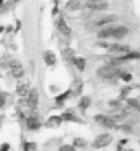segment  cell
<instances>
[{
    "mask_svg": "<svg viewBox=\"0 0 140 151\" xmlns=\"http://www.w3.org/2000/svg\"><path fill=\"white\" fill-rule=\"evenodd\" d=\"M96 74L99 76L100 78L113 80V78H116V77H118L120 70L117 69V66H113V65H104V66H100V68L96 70Z\"/></svg>",
    "mask_w": 140,
    "mask_h": 151,
    "instance_id": "1",
    "label": "cell"
},
{
    "mask_svg": "<svg viewBox=\"0 0 140 151\" xmlns=\"http://www.w3.org/2000/svg\"><path fill=\"white\" fill-rule=\"evenodd\" d=\"M113 142V136L110 133H102V135L96 136V139L93 140L92 147L93 148H104L110 146Z\"/></svg>",
    "mask_w": 140,
    "mask_h": 151,
    "instance_id": "2",
    "label": "cell"
},
{
    "mask_svg": "<svg viewBox=\"0 0 140 151\" xmlns=\"http://www.w3.org/2000/svg\"><path fill=\"white\" fill-rule=\"evenodd\" d=\"M85 6L92 11H103L108 8V3L106 0H88Z\"/></svg>",
    "mask_w": 140,
    "mask_h": 151,
    "instance_id": "3",
    "label": "cell"
},
{
    "mask_svg": "<svg viewBox=\"0 0 140 151\" xmlns=\"http://www.w3.org/2000/svg\"><path fill=\"white\" fill-rule=\"evenodd\" d=\"M26 98H28V99H26V102H28V107L30 109V110H36L37 103H39V92H37L36 88L29 89Z\"/></svg>",
    "mask_w": 140,
    "mask_h": 151,
    "instance_id": "4",
    "label": "cell"
},
{
    "mask_svg": "<svg viewBox=\"0 0 140 151\" xmlns=\"http://www.w3.org/2000/svg\"><path fill=\"white\" fill-rule=\"evenodd\" d=\"M95 122H98L99 125H102V127H104V128H114L116 127V121L113 119V117L103 115V114L95 115Z\"/></svg>",
    "mask_w": 140,
    "mask_h": 151,
    "instance_id": "5",
    "label": "cell"
},
{
    "mask_svg": "<svg viewBox=\"0 0 140 151\" xmlns=\"http://www.w3.org/2000/svg\"><path fill=\"white\" fill-rule=\"evenodd\" d=\"M107 50H110V52L113 54H118V55H122V54H126V52L131 51V48L125 44H111V45H106Z\"/></svg>",
    "mask_w": 140,
    "mask_h": 151,
    "instance_id": "6",
    "label": "cell"
},
{
    "mask_svg": "<svg viewBox=\"0 0 140 151\" xmlns=\"http://www.w3.org/2000/svg\"><path fill=\"white\" fill-rule=\"evenodd\" d=\"M129 33V29L126 26H113V35H111V39H117L120 40L122 37H125L126 35Z\"/></svg>",
    "mask_w": 140,
    "mask_h": 151,
    "instance_id": "7",
    "label": "cell"
},
{
    "mask_svg": "<svg viewBox=\"0 0 140 151\" xmlns=\"http://www.w3.org/2000/svg\"><path fill=\"white\" fill-rule=\"evenodd\" d=\"M11 74L14 78H22L25 74V70L18 62H11Z\"/></svg>",
    "mask_w": 140,
    "mask_h": 151,
    "instance_id": "8",
    "label": "cell"
},
{
    "mask_svg": "<svg viewBox=\"0 0 140 151\" xmlns=\"http://www.w3.org/2000/svg\"><path fill=\"white\" fill-rule=\"evenodd\" d=\"M56 26H58V30H59L62 35H65V36H70L72 30H70L69 25L66 24V21H65L63 18H58V19H56Z\"/></svg>",
    "mask_w": 140,
    "mask_h": 151,
    "instance_id": "9",
    "label": "cell"
},
{
    "mask_svg": "<svg viewBox=\"0 0 140 151\" xmlns=\"http://www.w3.org/2000/svg\"><path fill=\"white\" fill-rule=\"evenodd\" d=\"M62 121H63L62 115H51V117H48V119L45 121L44 125L47 128H56L62 124Z\"/></svg>",
    "mask_w": 140,
    "mask_h": 151,
    "instance_id": "10",
    "label": "cell"
},
{
    "mask_svg": "<svg viewBox=\"0 0 140 151\" xmlns=\"http://www.w3.org/2000/svg\"><path fill=\"white\" fill-rule=\"evenodd\" d=\"M139 58H140V52L139 51H129V52H126V54L120 55L117 59L122 63V62H126V60H135V59H139Z\"/></svg>",
    "mask_w": 140,
    "mask_h": 151,
    "instance_id": "11",
    "label": "cell"
},
{
    "mask_svg": "<svg viewBox=\"0 0 140 151\" xmlns=\"http://www.w3.org/2000/svg\"><path fill=\"white\" fill-rule=\"evenodd\" d=\"M26 124H28V128L30 131H37V129H40V127H41V122L37 115H30L28 118V121H26Z\"/></svg>",
    "mask_w": 140,
    "mask_h": 151,
    "instance_id": "12",
    "label": "cell"
},
{
    "mask_svg": "<svg viewBox=\"0 0 140 151\" xmlns=\"http://www.w3.org/2000/svg\"><path fill=\"white\" fill-rule=\"evenodd\" d=\"M111 35H113V26H110V25L102 26V29L98 32L99 39H111Z\"/></svg>",
    "mask_w": 140,
    "mask_h": 151,
    "instance_id": "13",
    "label": "cell"
},
{
    "mask_svg": "<svg viewBox=\"0 0 140 151\" xmlns=\"http://www.w3.org/2000/svg\"><path fill=\"white\" fill-rule=\"evenodd\" d=\"M117 21V17L116 15H107V17H103V18H100L99 21H96V26H106V25H111L113 22H116Z\"/></svg>",
    "mask_w": 140,
    "mask_h": 151,
    "instance_id": "14",
    "label": "cell"
},
{
    "mask_svg": "<svg viewBox=\"0 0 140 151\" xmlns=\"http://www.w3.org/2000/svg\"><path fill=\"white\" fill-rule=\"evenodd\" d=\"M73 65L76 66L80 72H84L85 70V66H87V62H85L84 58H81V56H73V59H72Z\"/></svg>",
    "mask_w": 140,
    "mask_h": 151,
    "instance_id": "15",
    "label": "cell"
},
{
    "mask_svg": "<svg viewBox=\"0 0 140 151\" xmlns=\"http://www.w3.org/2000/svg\"><path fill=\"white\" fill-rule=\"evenodd\" d=\"M43 58H44V62L48 65V66H54V65L56 63V56L52 51H45Z\"/></svg>",
    "mask_w": 140,
    "mask_h": 151,
    "instance_id": "16",
    "label": "cell"
},
{
    "mask_svg": "<svg viewBox=\"0 0 140 151\" xmlns=\"http://www.w3.org/2000/svg\"><path fill=\"white\" fill-rule=\"evenodd\" d=\"M29 84L28 83H22V84H18L17 85V93L19 96H26L29 92Z\"/></svg>",
    "mask_w": 140,
    "mask_h": 151,
    "instance_id": "17",
    "label": "cell"
},
{
    "mask_svg": "<svg viewBox=\"0 0 140 151\" xmlns=\"http://www.w3.org/2000/svg\"><path fill=\"white\" fill-rule=\"evenodd\" d=\"M80 8H81L80 0H69L66 3V10H69V11H77Z\"/></svg>",
    "mask_w": 140,
    "mask_h": 151,
    "instance_id": "18",
    "label": "cell"
},
{
    "mask_svg": "<svg viewBox=\"0 0 140 151\" xmlns=\"http://www.w3.org/2000/svg\"><path fill=\"white\" fill-rule=\"evenodd\" d=\"M91 106V98L89 96H83L80 100V103H78V107H80L81 111H85L87 109Z\"/></svg>",
    "mask_w": 140,
    "mask_h": 151,
    "instance_id": "19",
    "label": "cell"
},
{
    "mask_svg": "<svg viewBox=\"0 0 140 151\" xmlns=\"http://www.w3.org/2000/svg\"><path fill=\"white\" fill-rule=\"evenodd\" d=\"M62 118L65 119V121H72V122H81L80 119H78V117L77 115H74L73 113L70 111H66L62 114Z\"/></svg>",
    "mask_w": 140,
    "mask_h": 151,
    "instance_id": "20",
    "label": "cell"
},
{
    "mask_svg": "<svg viewBox=\"0 0 140 151\" xmlns=\"http://www.w3.org/2000/svg\"><path fill=\"white\" fill-rule=\"evenodd\" d=\"M73 146L76 148H84V147H87V140L83 139V137H74Z\"/></svg>",
    "mask_w": 140,
    "mask_h": 151,
    "instance_id": "21",
    "label": "cell"
},
{
    "mask_svg": "<svg viewBox=\"0 0 140 151\" xmlns=\"http://www.w3.org/2000/svg\"><path fill=\"white\" fill-rule=\"evenodd\" d=\"M70 93H72V91H70V89H67V91L65 92V93H60L59 96H56V98H55V102H56V103H62L63 100L67 99Z\"/></svg>",
    "mask_w": 140,
    "mask_h": 151,
    "instance_id": "22",
    "label": "cell"
},
{
    "mask_svg": "<svg viewBox=\"0 0 140 151\" xmlns=\"http://www.w3.org/2000/svg\"><path fill=\"white\" fill-rule=\"evenodd\" d=\"M118 77H120L122 81H125V83H129V81H132V74H131L129 72H120Z\"/></svg>",
    "mask_w": 140,
    "mask_h": 151,
    "instance_id": "23",
    "label": "cell"
},
{
    "mask_svg": "<svg viewBox=\"0 0 140 151\" xmlns=\"http://www.w3.org/2000/svg\"><path fill=\"white\" fill-rule=\"evenodd\" d=\"M62 56H63V59L72 60L73 56H74V54H73V51L70 50V48H67V50H63V51H62Z\"/></svg>",
    "mask_w": 140,
    "mask_h": 151,
    "instance_id": "24",
    "label": "cell"
},
{
    "mask_svg": "<svg viewBox=\"0 0 140 151\" xmlns=\"http://www.w3.org/2000/svg\"><path fill=\"white\" fill-rule=\"evenodd\" d=\"M37 148V146L34 143H25L24 144V150H26V151H30V150H36Z\"/></svg>",
    "mask_w": 140,
    "mask_h": 151,
    "instance_id": "25",
    "label": "cell"
},
{
    "mask_svg": "<svg viewBox=\"0 0 140 151\" xmlns=\"http://www.w3.org/2000/svg\"><path fill=\"white\" fill-rule=\"evenodd\" d=\"M128 103L131 104L133 109H137V110H140V103L137 102V100H135V99H128Z\"/></svg>",
    "mask_w": 140,
    "mask_h": 151,
    "instance_id": "26",
    "label": "cell"
},
{
    "mask_svg": "<svg viewBox=\"0 0 140 151\" xmlns=\"http://www.w3.org/2000/svg\"><path fill=\"white\" fill-rule=\"evenodd\" d=\"M6 104V93H0V107Z\"/></svg>",
    "mask_w": 140,
    "mask_h": 151,
    "instance_id": "27",
    "label": "cell"
},
{
    "mask_svg": "<svg viewBox=\"0 0 140 151\" xmlns=\"http://www.w3.org/2000/svg\"><path fill=\"white\" fill-rule=\"evenodd\" d=\"M121 131L126 132V133H131V132H132V128L128 127V125H122V127H121Z\"/></svg>",
    "mask_w": 140,
    "mask_h": 151,
    "instance_id": "28",
    "label": "cell"
},
{
    "mask_svg": "<svg viewBox=\"0 0 140 151\" xmlns=\"http://www.w3.org/2000/svg\"><path fill=\"white\" fill-rule=\"evenodd\" d=\"M60 151H63V150H74V146H67V144H65V146H62V147L59 148Z\"/></svg>",
    "mask_w": 140,
    "mask_h": 151,
    "instance_id": "29",
    "label": "cell"
},
{
    "mask_svg": "<svg viewBox=\"0 0 140 151\" xmlns=\"http://www.w3.org/2000/svg\"><path fill=\"white\" fill-rule=\"evenodd\" d=\"M0 150H11V146H10V144H3V146L0 147Z\"/></svg>",
    "mask_w": 140,
    "mask_h": 151,
    "instance_id": "30",
    "label": "cell"
},
{
    "mask_svg": "<svg viewBox=\"0 0 140 151\" xmlns=\"http://www.w3.org/2000/svg\"><path fill=\"white\" fill-rule=\"evenodd\" d=\"M1 3H3V0H0V4H1Z\"/></svg>",
    "mask_w": 140,
    "mask_h": 151,
    "instance_id": "31",
    "label": "cell"
}]
</instances>
